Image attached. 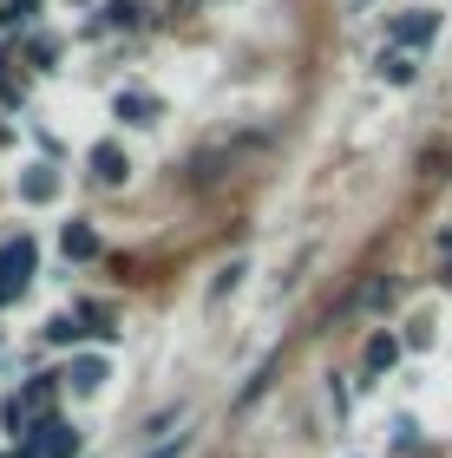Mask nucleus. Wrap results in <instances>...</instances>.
<instances>
[{"label": "nucleus", "mask_w": 452, "mask_h": 458, "mask_svg": "<svg viewBox=\"0 0 452 458\" xmlns=\"http://www.w3.org/2000/svg\"><path fill=\"white\" fill-rule=\"evenodd\" d=\"M183 445H191V432H171V439H164V445H151L145 458H183Z\"/></svg>", "instance_id": "12"}, {"label": "nucleus", "mask_w": 452, "mask_h": 458, "mask_svg": "<svg viewBox=\"0 0 452 458\" xmlns=\"http://www.w3.org/2000/svg\"><path fill=\"white\" fill-rule=\"evenodd\" d=\"M380 72H387V86H414V72H420V66H414L406 53H387V59H380Z\"/></svg>", "instance_id": "10"}, {"label": "nucleus", "mask_w": 452, "mask_h": 458, "mask_svg": "<svg viewBox=\"0 0 452 458\" xmlns=\"http://www.w3.org/2000/svg\"><path fill=\"white\" fill-rule=\"evenodd\" d=\"M433 33H439V13H426V7L400 13V27H394V39H400V47H426Z\"/></svg>", "instance_id": "4"}, {"label": "nucleus", "mask_w": 452, "mask_h": 458, "mask_svg": "<svg viewBox=\"0 0 452 458\" xmlns=\"http://www.w3.org/2000/svg\"><path fill=\"white\" fill-rule=\"evenodd\" d=\"M59 249H66L72 262H92V256H98V229H92V223H66V236H59Z\"/></svg>", "instance_id": "5"}, {"label": "nucleus", "mask_w": 452, "mask_h": 458, "mask_svg": "<svg viewBox=\"0 0 452 458\" xmlns=\"http://www.w3.org/2000/svg\"><path fill=\"white\" fill-rule=\"evenodd\" d=\"M66 380H72V393H98V386L112 380V367L98 360V353H79V360L66 367Z\"/></svg>", "instance_id": "3"}, {"label": "nucleus", "mask_w": 452, "mask_h": 458, "mask_svg": "<svg viewBox=\"0 0 452 458\" xmlns=\"http://www.w3.org/2000/svg\"><path fill=\"white\" fill-rule=\"evenodd\" d=\"M79 335H86V327H79L72 315H66V321H53V327H47V341H53V347H66V341H79Z\"/></svg>", "instance_id": "11"}, {"label": "nucleus", "mask_w": 452, "mask_h": 458, "mask_svg": "<svg viewBox=\"0 0 452 458\" xmlns=\"http://www.w3.org/2000/svg\"><path fill=\"white\" fill-rule=\"evenodd\" d=\"M106 20H112V27H125V20H138V7H132V0H112Z\"/></svg>", "instance_id": "15"}, {"label": "nucleus", "mask_w": 452, "mask_h": 458, "mask_svg": "<svg viewBox=\"0 0 452 458\" xmlns=\"http://www.w3.org/2000/svg\"><path fill=\"white\" fill-rule=\"evenodd\" d=\"M394 360H400V341H394V335H374V341H367V373H387Z\"/></svg>", "instance_id": "9"}, {"label": "nucleus", "mask_w": 452, "mask_h": 458, "mask_svg": "<svg viewBox=\"0 0 452 458\" xmlns=\"http://www.w3.org/2000/svg\"><path fill=\"white\" fill-rule=\"evenodd\" d=\"M27 458H79V432L66 426V420H39L33 432H27Z\"/></svg>", "instance_id": "2"}, {"label": "nucleus", "mask_w": 452, "mask_h": 458, "mask_svg": "<svg viewBox=\"0 0 452 458\" xmlns=\"http://www.w3.org/2000/svg\"><path fill=\"white\" fill-rule=\"evenodd\" d=\"M92 177L98 183H125V151H118V144H92Z\"/></svg>", "instance_id": "7"}, {"label": "nucleus", "mask_w": 452, "mask_h": 458, "mask_svg": "<svg viewBox=\"0 0 452 458\" xmlns=\"http://www.w3.org/2000/svg\"><path fill=\"white\" fill-rule=\"evenodd\" d=\"M112 112L125 118V124H158V98H145V92H118Z\"/></svg>", "instance_id": "6"}, {"label": "nucleus", "mask_w": 452, "mask_h": 458, "mask_svg": "<svg viewBox=\"0 0 452 458\" xmlns=\"http://www.w3.org/2000/svg\"><path fill=\"white\" fill-rule=\"evenodd\" d=\"M7 458H27V452H7Z\"/></svg>", "instance_id": "16"}, {"label": "nucleus", "mask_w": 452, "mask_h": 458, "mask_svg": "<svg viewBox=\"0 0 452 458\" xmlns=\"http://www.w3.org/2000/svg\"><path fill=\"white\" fill-rule=\"evenodd\" d=\"M53 191H59V177L47 171V164H33V171H27V177H20V197H27V203H47Z\"/></svg>", "instance_id": "8"}, {"label": "nucleus", "mask_w": 452, "mask_h": 458, "mask_svg": "<svg viewBox=\"0 0 452 458\" xmlns=\"http://www.w3.org/2000/svg\"><path fill=\"white\" fill-rule=\"evenodd\" d=\"M53 393H59V386H53V373H47V380L27 386V400H33V406H53Z\"/></svg>", "instance_id": "13"}, {"label": "nucleus", "mask_w": 452, "mask_h": 458, "mask_svg": "<svg viewBox=\"0 0 452 458\" xmlns=\"http://www.w3.org/2000/svg\"><path fill=\"white\" fill-rule=\"evenodd\" d=\"M33 242L27 236H13L7 249H0V308H7V301H20V295H27V276H33Z\"/></svg>", "instance_id": "1"}, {"label": "nucleus", "mask_w": 452, "mask_h": 458, "mask_svg": "<svg viewBox=\"0 0 452 458\" xmlns=\"http://www.w3.org/2000/svg\"><path fill=\"white\" fill-rule=\"evenodd\" d=\"M394 445H400V452H414V445H420V426H414V420H400V426H394Z\"/></svg>", "instance_id": "14"}]
</instances>
